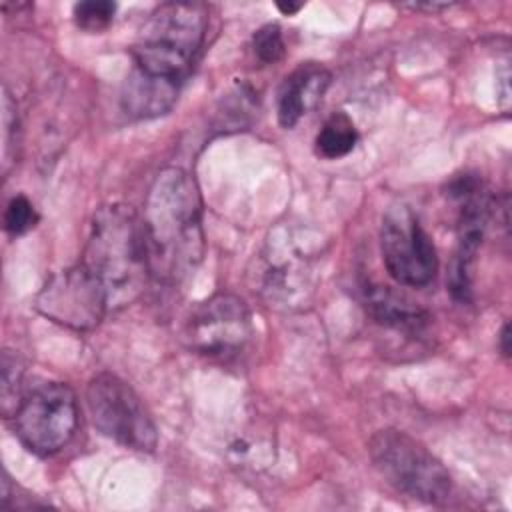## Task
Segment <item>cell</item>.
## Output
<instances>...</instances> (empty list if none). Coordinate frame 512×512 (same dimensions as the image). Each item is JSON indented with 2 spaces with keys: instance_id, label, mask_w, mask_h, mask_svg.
<instances>
[{
  "instance_id": "17",
  "label": "cell",
  "mask_w": 512,
  "mask_h": 512,
  "mask_svg": "<svg viewBox=\"0 0 512 512\" xmlns=\"http://www.w3.org/2000/svg\"><path fill=\"white\" fill-rule=\"evenodd\" d=\"M252 52L262 64H276L286 54V42L282 28L276 22L260 26L252 36Z\"/></svg>"
},
{
  "instance_id": "3",
  "label": "cell",
  "mask_w": 512,
  "mask_h": 512,
  "mask_svg": "<svg viewBox=\"0 0 512 512\" xmlns=\"http://www.w3.org/2000/svg\"><path fill=\"white\" fill-rule=\"evenodd\" d=\"M208 30L202 2H164L142 24L132 46L134 66L150 76L182 82Z\"/></svg>"
},
{
  "instance_id": "20",
  "label": "cell",
  "mask_w": 512,
  "mask_h": 512,
  "mask_svg": "<svg viewBox=\"0 0 512 512\" xmlns=\"http://www.w3.org/2000/svg\"><path fill=\"white\" fill-rule=\"evenodd\" d=\"M276 8H278V12H282L284 16H292V14H296L300 8H302V4H286V2H278L276 4Z\"/></svg>"
},
{
  "instance_id": "2",
  "label": "cell",
  "mask_w": 512,
  "mask_h": 512,
  "mask_svg": "<svg viewBox=\"0 0 512 512\" xmlns=\"http://www.w3.org/2000/svg\"><path fill=\"white\" fill-rule=\"evenodd\" d=\"M80 262L102 284L110 310L132 304L152 278L142 216L120 202L100 206Z\"/></svg>"
},
{
  "instance_id": "16",
  "label": "cell",
  "mask_w": 512,
  "mask_h": 512,
  "mask_svg": "<svg viewBox=\"0 0 512 512\" xmlns=\"http://www.w3.org/2000/svg\"><path fill=\"white\" fill-rule=\"evenodd\" d=\"M114 14H116V4L108 0H86V2L74 4L72 8L76 26L90 34L104 32L112 24Z\"/></svg>"
},
{
  "instance_id": "12",
  "label": "cell",
  "mask_w": 512,
  "mask_h": 512,
  "mask_svg": "<svg viewBox=\"0 0 512 512\" xmlns=\"http://www.w3.org/2000/svg\"><path fill=\"white\" fill-rule=\"evenodd\" d=\"M364 302L378 324L410 336L422 334L430 322V314L424 308L388 286H366Z\"/></svg>"
},
{
  "instance_id": "18",
  "label": "cell",
  "mask_w": 512,
  "mask_h": 512,
  "mask_svg": "<svg viewBox=\"0 0 512 512\" xmlns=\"http://www.w3.org/2000/svg\"><path fill=\"white\" fill-rule=\"evenodd\" d=\"M36 224H38V212L34 204L22 194L14 196L8 202L4 212V230L16 238L30 232Z\"/></svg>"
},
{
  "instance_id": "11",
  "label": "cell",
  "mask_w": 512,
  "mask_h": 512,
  "mask_svg": "<svg viewBox=\"0 0 512 512\" xmlns=\"http://www.w3.org/2000/svg\"><path fill=\"white\" fill-rule=\"evenodd\" d=\"M180 82L150 76L132 66L120 90V106L126 116L136 120L166 114L178 98Z\"/></svg>"
},
{
  "instance_id": "8",
  "label": "cell",
  "mask_w": 512,
  "mask_h": 512,
  "mask_svg": "<svg viewBox=\"0 0 512 512\" xmlns=\"http://www.w3.org/2000/svg\"><path fill=\"white\" fill-rule=\"evenodd\" d=\"M252 336V316L246 302L228 292H218L200 302L186 320L188 346L210 358H234Z\"/></svg>"
},
{
  "instance_id": "14",
  "label": "cell",
  "mask_w": 512,
  "mask_h": 512,
  "mask_svg": "<svg viewBox=\"0 0 512 512\" xmlns=\"http://www.w3.org/2000/svg\"><path fill=\"white\" fill-rule=\"evenodd\" d=\"M0 370H2V376H0L2 414H4V418H10V416H14L18 404L24 398L20 394L22 374H24L20 356L16 352H12V350H4L2 352V360H0Z\"/></svg>"
},
{
  "instance_id": "4",
  "label": "cell",
  "mask_w": 512,
  "mask_h": 512,
  "mask_svg": "<svg viewBox=\"0 0 512 512\" xmlns=\"http://www.w3.org/2000/svg\"><path fill=\"white\" fill-rule=\"evenodd\" d=\"M368 454L378 474L400 494L442 504L452 492V476L446 466L416 438L396 428L372 434Z\"/></svg>"
},
{
  "instance_id": "19",
  "label": "cell",
  "mask_w": 512,
  "mask_h": 512,
  "mask_svg": "<svg viewBox=\"0 0 512 512\" xmlns=\"http://www.w3.org/2000/svg\"><path fill=\"white\" fill-rule=\"evenodd\" d=\"M500 350L504 358H510V324L506 322L500 332Z\"/></svg>"
},
{
  "instance_id": "15",
  "label": "cell",
  "mask_w": 512,
  "mask_h": 512,
  "mask_svg": "<svg viewBox=\"0 0 512 512\" xmlns=\"http://www.w3.org/2000/svg\"><path fill=\"white\" fill-rule=\"evenodd\" d=\"M254 112H256L254 90L248 84H240L222 100L220 126L230 128V130H240L250 124Z\"/></svg>"
},
{
  "instance_id": "10",
  "label": "cell",
  "mask_w": 512,
  "mask_h": 512,
  "mask_svg": "<svg viewBox=\"0 0 512 512\" xmlns=\"http://www.w3.org/2000/svg\"><path fill=\"white\" fill-rule=\"evenodd\" d=\"M330 72L316 64L304 62L292 70L278 90V122L282 128H294L298 120L318 104L330 84Z\"/></svg>"
},
{
  "instance_id": "7",
  "label": "cell",
  "mask_w": 512,
  "mask_h": 512,
  "mask_svg": "<svg viewBox=\"0 0 512 512\" xmlns=\"http://www.w3.org/2000/svg\"><path fill=\"white\" fill-rule=\"evenodd\" d=\"M380 250L388 276L400 286L422 288L438 272L434 242L408 206H392L384 214Z\"/></svg>"
},
{
  "instance_id": "5",
  "label": "cell",
  "mask_w": 512,
  "mask_h": 512,
  "mask_svg": "<svg viewBox=\"0 0 512 512\" xmlns=\"http://www.w3.org/2000/svg\"><path fill=\"white\" fill-rule=\"evenodd\" d=\"M86 406L100 434L124 448L154 452L158 428L134 388L112 372L96 374L86 386Z\"/></svg>"
},
{
  "instance_id": "13",
  "label": "cell",
  "mask_w": 512,
  "mask_h": 512,
  "mask_svg": "<svg viewBox=\"0 0 512 512\" xmlns=\"http://www.w3.org/2000/svg\"><path fill=\"white\" fill-rule=\"evenodd\" d=\"M358 142V130L352 122V118L338 110L326 118L322 128L316 134L314 148L316 154L326 160H338L354 150Z\"/></svg>"
},
{
  "instance_id": "9",
  "label": "cell",
  "mask_w": 512,
  "mask_h": 512,
  "mask_svg": "<svg viewBox=\"0 0 512 512\" xmlns=\"http://www.w3.org/2000/svg\"><path fill=\"white\" fill-rule=\"evenodd\" d=\"M36 310L72 330H90L110 310L98 278L82 264L56 272L36 296Z\"/></svg>"
},
{
  "instance_id": "6",
  "label": "cell",
  "mask_w": 512,
  "mask_h": 512,
  "mask_svg": "<svg viewBox=\"0 0 512 512\" xmlns=\"http://www.w3.org/2000/svg\"><path fill=\"white\" fill-rule=\"evenodd\" d=\"M78 428V402L68 384L44 382L30 390L14 412L18 440L36 456L60 452Z\"/></svg>"
},
{
  "instance_id": "1",
  "label": "cell",
  "mask_w": 512,
  "mask_h": 512,
  "mask_svg": "<svg viewBox=\"0 0 512 512\" xmlns=\"http://www.w3.org/2000/svg\"><path fill=\"white\" fill-rule=\"evenodd\" d=\"M142 224L152 278L178 284L202 262V200L186 170L170 166L156 174L144 202Z\"/></svg>"
}]
</instances>
